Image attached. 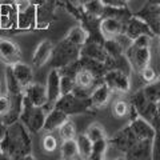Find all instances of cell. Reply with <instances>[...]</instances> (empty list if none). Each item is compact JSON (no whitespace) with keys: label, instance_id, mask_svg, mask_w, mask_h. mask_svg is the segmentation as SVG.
I'll list each match as a JSON object with an SVG mask.
<instances>
[{"label":"cell","instance_id":"obj_41","mask_svg":"<svg viewBox=\"0 0 160 160\" xmlns=\"http://www.w3.org/2000/svg\"><path fill=\"white\" fill-rule=\"evenodd\" d=\"M78 2H79L80 6H84V4H87L88 2H91V0H78Z\"/></svg>","mask_w":160,"mask_h":160},{"label":"cell","instance_id":"obj_32","mask_svg":"<svg viewBox=\"0 0 160 160\" xmlns=\"http://www.w3.org/2000/svg\"><path fill=\"white\" fill-rule=\"evenodd\" d=\"M42 147H43V149L46 152H53V151H56V148H58V140H56V138H55L53 135H51V133L46 135V136L43 138Z\"/></svg>","mask_w":160,"mask_h":160},{"label":"cell","instance_id":"obj_8","mask_svg":"<svg viewBox=\"0 0 160 160\" xmlns=\"http://www.w3.org/2000/svg\"><path fill=\"white\" fill-rule=\"evenodd\" d=\"M124 23L112 16H103L99 22V31L103 39H113L116 35L123 32Z\"/></svg>","mask_w":160,"mask_h":160},{"label":"cell","instance_id":"obj_10","mask_svg":"<svg viewBox=\"0 0 160 160\" xmlns=\"http://www.w3.org/2000/svg\"><path fill=\"white\" fill-rule=\"evenodd\" d=\"M0 58L8 66H12V64L20 62L22 52H20L18 44H15L8 39H2L0 40Z\"/></svg>","mask_w":160,"mask_h":160},{"label":"cell","instance_id":"obj_14","mask_svg":"<svg viewBox=\"0 0 160 160\" xmlns=\"http://www.w3.org/2000/svg\"><path fill=\"white\" fill-rule=\"evenodd\" d=\"M16 28H19V29L36 28V7L31 6V4H27L24 8L19 9Z\"/></svg>","mask_w":160,"mask_h":160},{"label":"cell","instance_id":"obj_21","mask_svg":"<svg viewBox=\"0 0 160 160\" xmlns=\"http://www.w3.org/2000/svg\"><path fill=\"white\" fill-rule=\"evenodd\" d=\"M6 89H7V95L9 96H16V95L23 93V88L19 84V82L15 78V75L12 72L11 66H8V68L6 69Z\"/></svg>","mask_w":160,"mask_h":160},{"label":"cell","instance_id":"obj_44","mask_svg":"<svg viewBox=\"0 0 160 160\" xmlns=\"http://www.w3.org/2000/svg\"><path fill=\"white\" fill-rule=\"evenodd\" d=\"M0 88H2V80H0Z\"/></svg>","mask_w":160,"mask_h":160},{"label":"cell","instance_id":"obj_12","mask_svg":"<svg viewBox=\"0 0 160 160\" xmlns=\"http://www.w3.org/2000/svg\"><path fill=\"white\" fill-rule=\"evenodd\" d=\"M23 93L29 99V102H31L35 107H43L44 104L48 102L47 89H46V87H43L42 84L32 82L29 86L24 88Z\"/></svg>","mask_w":160,"mask_h":160},{"label":"cell","instance_id":"obj_30","mask_svg":"<svg viewBox=\"0 0 160 160\" xmlns=\"http://www.w3.org/2000/svg\"><path fill=\"white\" fill-rule=\"evenodd\" d=\"M86 135L92 143L96 142V140H100V139H106V131H104L103 127H100L99 124H91V126L87 128Z\"/></svg>","mask_w":160,"mask_h":160},{"label":"cell","instance_id":"obj_46","mask_svg":"<svg viewBox=\"0 0 160 160\" xmlns=\"http://www.w3.org/2000/svg\"><path fill=\"white\" fill-rule=\"evenodd\" d=\"M0 40H2V39H0Z\"/></svg>","mask_w":160,"mask_h":160},{"label":"cell","instance_id":"obj_27","mask_svg":"<svg viewBox=\"0 0 160 160\" xmlns=\"http://www.w3.org/2000/svg\"><path fill=\"white\" fill-rule=\"evenodd\" d=\"M103 47L106 49V52L109 58H116V56H120V55L124 53L123 48L116 43L115 39H104Z\"/></svg>","mask_w":160,"mask_h":160},{"label":"cell","instance_id":"obj_43","mask_svg":"<svg viewBox=\"0 0 160 160\" xmlns=\"http://www.w3.org/2000/svg\"><path fill=\"white\" fill-rule=\"evenodd\" d=\"M15 2H28V0H15Z\"/></svg>","mask_w":160,"mask_h":160},{"label":"cell","instance_id":"obj_47","mask_svg":"<svg viewBox=\"0 0 160 160\" xmlns=\"http://www.w3.org/2000/svg\"><path fill=\"white\" fill-rule=\"evenodd\" d=\"M126 2H127V0H126Z\"/></svg>","mask_w":160,"mask_h":160},{"label":"cell","instance_id":"obj_1","mask_svg":"<svg viewBox=\"0 0 160 160\" xmlns=\"http://www.w3.org/2000/svg\"><path fill=\"white\" fill-rule=\"evenodd\" d=\"M0 148L6 159H27L31 155V139L23 123L7 126L6 133L0 140Z\"/></svg>","mask_w":160,"mask_h":160},{"label":"cell","instance_id":"obj_4","mask_svg":"<svg viewBox=\"0 0 160 160\" xmlns=\"http://www.w3.org/2000/svg\"><path fill=\"white\" fill-rule=\"evenodd\" d=\"M103 82L109 87L112 92L126 93L131 89L129 75L120 69H107L103 76Z\"/></svg>","mask_w":160,"mask_h":160},{"label":"cell","instance_id":"obj_3","mask_svg":"<svg viewBox=\"0 0 160 160\" xmlns=\"http://www.w3.org/2000/svg\"><path fill=\"white\" fill-rule=\"evenodd\" d=\"M55 107L60 108L68 116H71V115L82 113L87 111V109L91 108V104H89V99H79L72 93H67V95H62L56 100Z\"/></svg>","mask_w":160,"mask_h":160},{"label":"cell","instance_id":"obj_35","mask_svg":"<svg viewBox=\"0 0 160 160\" xmlns=\"http://www.w3.org/2000/svg\"><path fill=\"white\" fill-rule=\"evenodd\" d=\"M113 39L116 40V43L123 48V51H124V52H126L127 49L131 47V44H132V39L129 38V36H127V35L124 33V32H120V33L116 35V36H115Z\"/></svg>","mask_w":160,"mask_h":160},{"label":"cell","instance_id":"obj_22","mask_svg":"<svg viewBox=\"0 0 160 160\" xmlns=\"http://www.w3.org/2000/svg\"><path fill=\"white\" fill-rule=\"evenodd\" d=\"M60 158L64 159V160L79 158L76 140H75V139H66V140H63L62 146H60Z\"/></svg>","mask_w":160,"mask_h":160},{"label":"cell","instance_id":"obj_11","mask_svg":"<svg viewBox=\"0 0 160 160\" xmlns=\"http://www.w3.org/2000/svg\"><path fill=\"white\" fill-rule=\"evenodd\" d=\"M80 56L89 58V59H93V60H98V62L104 63L106 59L108 58V55L103 47V43L87 40V42L84 43V46L80 48Z\"/></svg>","mask_w":160,"mask_h":160},{"label":"cell","instance_id":"obj_33","mask_svg":"<svg viewBox=\"0 0 160 160\" xmlns=\"http://www.w3.org/2000/svg\"><path fill=\"white\" fill-rule=\"evenodd\" d=\"M12 107V100L9 95H0V118L9 112Z\"/></svg>","mask_w":160,"mask_h":160},{"label":"cell","instance_id":"obj_36","mask_svg":"<svg viewBox=\"0 0 160 160\" xmlns=\"http://www.w3.org/2000/svg\"><path fill=\"white\" fill-rule=\"evenodd\" d=\"M132 44L136 47H149L151 46V35H139L132 40Z\"/></svg>","mask_w":160,"mask_h":160},{"label":"cell","instance_id":"obj_2","mask_svg":"<svg viewBox=\"0 0 160 160\" xmlns=\"http://www.w3.org/2000/svg\"><path fill=\"white\" fill-rule=\"evenodd\" d=\"M80 58V47L75 46L67 39L62 40L56 47H53L52 55L49 59V64L52 68H62L64 66H68L69 63L76 62Z\"/></svg>","mask_w":160,"mask_h":160},{"label":"cell","instance_id":"obj_42","mask_svg":"<svg viewBox=\"0 0 160 160\" xmlns=\"http://www.w3.org/2000/svg\"><path fill=\"white\" fill-rule=\"evenodd\" d=\"M0 159H6V156H4V153L2 151V148H0Z\"/></svg>","mask_w":160,"mask_h":160},{"label":"cell","instance_id":"obj_5","mask_svg":"<svg viewBox=\"0 0 160 160\" xmlns=\"http://www.w3.org/2000/svg\"><path fill=\"white\" fill-rule=\"evenodd\" d=\"M124 55L127 56L129 64H131V68L136 72H140L144 67H147L149 64V60H151L149 47H136L131 44V47L124 52Z\"/></svg>","mask_w":160,"mask_h":160},{"label":"cell","instance_id":"obj_19","mask_svg":"<svg viewBox=\"0 0 160 160\" xmlns=\"http://www.w3.org/2000/svg\"><path fill=\"white\" fill-rule=\"evenodd\" d=\"M142 91L149 102L156 104L160 108V76H158L152 83H148L147 87H144Z\"/></svg>","mask_w":160,"mask_h":160},{"label":"cell","instance_id":"obj_23","mask_svg":"<svg viewBox=\"0 0 160 160\" xmlns=\"http://www.w3.org/2000/svg\"><path fill=\"white\" fill-rule=\"evenodd\" d=\"M78 144V152H79V158L80 159H89L91 155V149H92V142L88 139L86 133H76L75 136Z\"/></svg>","mask_w":160,"mask_h":160},{"label":"cell","instance_id":"obj_13","mask_svg":"<svg viewBox=\"0 0 160 160\" xmlns=\"http://www.w3.org/2000/svg\"><path fill=\"white\" fill-rule=\"evenodd\" d=\"M111 95L112 91L109 89V87L104 82H102L99 86L93 88V91L89 95V104L92 108H102L109 102Z\"/></svg>","mask_w":160,"mask_h":160},{"label":"cell","instance_id":"obj_37","mask_svg":"<svg viewBox=\"0 0 160 160\" xmlns=\"http://www.w3.org/2000/svg\"><path fill=\"white\" fill-rule=\"evenodd\" d=\"M104 7H112V8H123L126 7V0H100Z\"/></svg>","mask_w":160,"mask_h":160},{"label":"cell","instance_id":"obj_28","mask_svg":"<svg viewBox=\"0 0 160 160\" xmlns=\"http://www.w3.org/2000/svg\"><path fill=\"white\" fill-rule=\"evenodd\" d=\"M59 132H60V138L63 140L75 139V136H76V127H75L72 120H69V118H68L66 122L59 127Z\"/></svg>","mask_w":160,"mask_h":160},{"label":"cell","instance_id":"obj_40","mask_svg":"<svg viewBox=\"0 0 160 160\" xmlns=\"http://www.w3.org/2000/svg\"><path fill=\"white\" fill-rule=\"evenodd\" d=\"M149 4H156V6H160V0H148Z\"/></svg>","mask_w":160,"mask_h":160},{"label":"cell","instance_id":"obj_15","mask_svg":"<svg viewBox=\"0 0 160 160\" xmlns=\"http://www.w3.org/2000/svg\"><path fill=\"white\" fill-rule=\"evenodd\" d=\"M47 98L49 103H56V100L62 96L60 92V72L58 68H52L47 76Z\"/></svg>","mask_w":160,"mask_h":160},{"label":"cell","instance_id":"obj_9","mask_svg":"<svg viewBox=\"0 0 160 160\" xmlns=\"http://www.w3.org/2000/svg\"><path fill=\"white\" fill-rule=\"evenodd\" d=\"M128 127L131 128V131L139 140H151L152 142V138L155 135V128L146 119H143L140 116L135 118L131 120Z\"/></svg>","mask_w":160,"mask_h":160},{"label":"cell","instance_id":"obj_29","mask_svg":"<svg viewBox=\"0 0 160 160\" xmlns=\"http://www.w3.org/2000/svg\"><path fill=\"white\" fill-rule=\"evenodd\" d=\"M129 107H131V104H128L126 100L118 99V100H115V103L112 106V113L116 118H126L129 115Z\"/></svg>","mask_w":160,"mask_h":160},{"label":"cell","instance_id":"obj_17","mask_svg":"<svg viewBox=\"0 0 160 160\" xmlns=\"http://www.w3.org/2000/svg\"><path fill=\"white\" fill-rule=\"evenodd\" d=\"M68 118L69 116L64 111H62V109L58 108V107H53L51 111L47 113L46 120H44L43 129L47 131V132L56 131V129H59V127L62 126Z\"/></svg>","mask_w":160,"mask_h":160},{"label":"cell","instance_id":"obj_31","mask_svg":"<svg viewBox=\"0 0 160 160\" xmlns=\"http://www.w3.org/2000/svg\"><path fill=\"white\" fill-rule=\"evenodd\" d=\"M75 88V79L68 75H60V92L62 95L71 93Z\"/></svg>","mask_w":160,"mask_h":160},{"label":"cell","instance_id":"obj_25","mask_svg":"<svg viewBox=\"0 0 160 160\" xmlns=\"http://www.w3.org/2000/svg\"><path fill=\"white\" fill-rule=\"evenodd\" d=\"M108 151V142L106 139H100L96 142L92 143V149H91V155L89 159L92 160H102L106 156V153Z\"/></svg>","mask_w":160,"mask_h":160},{"label":"cell","instance_id":"obj_6","mask_svg":"<svg viewBox=\"0 0 160 160\" xmlns=\"http://www.w3.org/2000/svg\"><path fill=\"white\" fill-rule=\"evenodd\" d=\"M19 7L13 2L0 4V29H12L18 27Z\"/></svg>","mask_w":160,"mask_h":160},{"label":"cell","instance_id":"obj_26","mask_svg":"<svg viewBox=\"0 0 160 160\" xmlns=\"http://www.w3.org/2000/svg\"><path fill=\"white\" fill-rule=\"evenodd\" d=\"M152 126L155 128V135L151 142V158L160 160V119H158Z\"/></svg>","mask_w":160,"mask_h":160},{"label":"cell","instance_id":"obj_18","mask_svg":"<svg viewBox=\"0 0 160 160\" xmlns=\"http://www.w3.org/2000/svg\"><path fill=\"white\" fill-rule=\"evenodd\" d=\"M12 68V72L15 75V78L19 82V84L22 86L23 91L27 86H29L32 82H33V72H32V68L28 66V64H24L22 62H18L11 66Z\"/></svg>","mask_w":160,"mask_h":160},{"label":"cell","instance_id":"obj_39","mask_svg":"<svg viewBox=\"0 0 160 160\" xmlns=\"http://www.w3.org/2000/svg\"><path fill=\"white\" fill-rule=\"evenodd\" d=\"M6 129H7V126L2 122V119H0V140H2V138L4 136V133H6Z\"/></svg>","mask_w":160,"mask_h":160},{"label":"cell","instance_id":"obj_16","mask_svg":"<svg viewBox=\"0 0 160 160\" xmlns=\"http://www.w3.org/2000/svg\"><path fill=\"white\" fill-rule=\"evenodd\" d=\"M52 49L53 46L49 40H43L38 44L36 49L33 52V56H32V63L35 67H43L49 62L51 59V55H52Z\"/></svg>","mask_w":160,"mask_h":160},{"label":"cell","instance_id":"obj_45","mask_svg":"<svg viewBox=\"0 0 160 160\" xmlns=\"http://www.w3.org/2000/svg\"><path fill=\"white\" fill-rule=\"evenodd\" d=\"M8 2H15V0H8Z\"/></svg>","mask_w":160,"mask_h":160},{"label":"cell","instance_id":"obj_34","mask_svg":"<svg viewBox=\"0 0 160 160\" xmlns=\"http://www.w3.org/2000/svg\"><path fill=\"white\" fill-rule=\"evenodd\" d=\"M139 73H140L142 79H143L147 84H148V83H152L153 80L158 78V75H156V72H155V69H153L152 67H149V64H148L147 67H144Z\"/></svg>","mask_w":160,"mask_h":160},{"label":"cell","instance_id":"obj_24","mask_svg":"<svg viewBox=\"0 0 160 160\" xmlns=\"http://www.w3.org/2000/svg\"><path fill=\"white\" fill-rule=\"evenodd\" d=\"M82 8L87 16L96 18V19L102 18L103 12H104V6L100 0H91V2H88L87 4L82 6Z\"/></svg>","mask_w":160,"mask_h":160},{"label":"cell","instance_id":"obj_7","mask_svg":"<svg viewBox=\"0 0 160 160\" xmlns=\"http://www.w3.org/2000/svg\"><path fill=\"white\" fill-rule=\"evenodd\" d=\"M123 32L129 36L132 40L135 38H138L139 35H151L152 36V31L149 28L148 24L144 22L142 18L136 16H131L123 26Z\"/></svg>","mask_w":160,"mask_h":160},{"label":"cell","instance_id":"obj_38","mask_svg":"<svg viewBox=\"0 0 160 160\" xmlns=\"http://www.w3.org/2000/svg\"><path fill=\"white\" fill-rule=\"evenodd\" d=\"M46 2H48V0H28V3L31 4V6H35V7H40L43 6Z\"/></svg>","mask_w":160,"mask_h":160},{"label":"cell","instance_id":"obj_20","mask_svg":"<svg viewBox=\"0 0 160 160\" xmlns=\"http://www.w3.org/2000/svg\"><path fill=\"white\" fill-rule=\"evenodd\" d=\"M66 39L72 44H75V46L82 48L84 46V43L88 40V31L83 26H76L68 32Z\"/></svg>","mask_w":160,"mask_h":160}]
</instances>
